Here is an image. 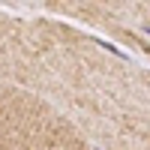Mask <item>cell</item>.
<instances>
[{"label": "cell", "instance_id": "7a4b0ae2", "mask_svg": "<svg viewBox=\"0 0 150 150\" xmlns=\"http://www.w3.org/2000/svg\"><path fill=\"white\" fill-rule=\"evenodd\" d=\"M144 33H147V36H150V24H144Z\"/></svg>", "mask_w": 150, "mask_h": 150}, {"label": "cell", "instance_id": "6da1fadb", "mask_svg": "<svg viewBox=\"0 0 150 150\" xmlns=\"http://www.w3.org/2000/svg\"><path fill=\"white\" fill-rule=\"evenodd\" d=\"M99 45H102V48H105V51H111V54H114V57H123V60H129V54H126V51H123V48H117L114 42H99Z\"/></svg>", "mask_w": 150, "mask_h": 150}]
</instances>
